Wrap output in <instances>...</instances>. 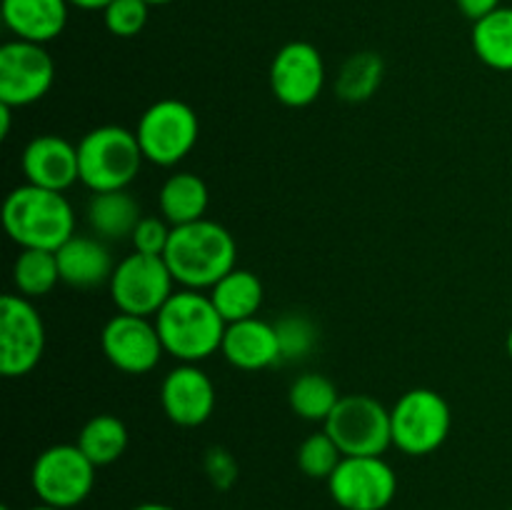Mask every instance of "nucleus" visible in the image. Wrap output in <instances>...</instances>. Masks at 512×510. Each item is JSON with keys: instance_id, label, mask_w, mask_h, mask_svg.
Listing matches in <instances>:
<instances>
[{"instance_id": "18", "label": "nucleus", "mask_w": 512, "mask_h": 510, "mask_svg": "<svg viewBox=\"0 0 512 510\" xmlns=\"http://www.w3.org/2000/svg\"><path fill=\"white\" fill-rule=\"evenodd\" d=\"M60 268V283L78 290L108 285L115 263L105 240L90 235H73L63 248L55 250Z\"/></svg>"}, {"instance_id": "40", "label": "nucleus", "mask_w": 512, "mask_h": 510, "mask_svg": "<svg viewBox=\"0 0 512 510\" xmlns=\"http://www.w3.org/2000/svg\"><path fill=\"white\" fill-rule=\"evenodd\" d=\"M0 510H10V508H8V505H3V508H0Z\"/></svg>"}, {"instance_id": "19", "label": "nucleus", "mask_w": 512, "mask_h": 510, "mask_svg": "<svg viewBox=\"0 0 512 510\" xmlns=\"http://www.w3.org/2000/svg\"><path fill=\"white\" fill-rule=\"evenodd\" d=\"M68 0H3V23L18 40L50 43L68 25Z\"/></svg>"}, {"instance_id": "34", "label": "nucleus", "mask_w": 512, "mask_h": 510, "mask_svg": "<svg viewBox=\"0 0 512 510\" xmlns=\"http://www.w3.org/2000/svg\"><path fill=\"white\" fill-rule=\"evenodd\" d=\"M13 110L10 105L0 103V138H8L10 135V120H13Z\"/></svg>"}, {"instance_id": "4", "label": "nucleus", "mask_w": 512, "mask_h": 510, "mask_svg": "<svg viewBox=\"0 0 512 510\" xmlns=\"http://www.w3.org/2000/svg\"><path fill=\"white\" fill-rule=\"evenodd\" d=\"M143 160L135 130L120 125H100L78 143L80 183L93 193L125 190L138 178Z\"/></svg>"}, {"instance_id": "6", "label": "nucleus", "mask_w": 512, "mask_h": 510, "mask_svg": "<svg viewBox=\"0 0 512 510\" xmlns=\"http://www.w3.org/2000/svg\"><path fill=\"white\" fill-rule=\"evenodd\" d=\"M345 458L383 455L393 445L390 410L378 398L365 393L343 395L323 423Z\"/></svg>"}, {"instance_id": "36", "label": "nucleus", "mask_w": 512, "mask_h": 510, "mask_svg": "<svg viewBox=\"0 0 512 510\" xmlns=\"http://www.w3.org/2000/svg\"><path fill=\"white\" fill-rule=\"evenodd\" d=\"M130 510H175V508H170V505H163V503H140Z\"/></svg>"}, {"instance_id": "10", "label": "nucleus", "mask_w": 512, "mask_h": 510, "mask_svg": "<svg viewBox=\"0 0 512 510\" xmlns=\"http://www.w3.org/2000/svg\"><path fill=\"white\" fill-rule=\"evenodd\" d=\"M45 353V323L33 300L8 293L0 300V373L23 378L33 373Z\"/></svg>"}, {"instance_id": "3", "label": "nucleus", "mask_w": 512, "mask_h": 510, "mask_svg": "<svg viewBox=\"0 0 512 510\" xmlns=\"http://www.w3.org/2000/svg\"><path fill=\"white\" fill-rule=\"evenodd\" d=\"M3 228L20 250H58L75 235V210L63 193L18 185L5 195Z\"/></svg>"}, {"instance_id": "38", "label": "nucleus", "mask_w": 512, "mask_h": 510, "mask_svg": "<svg viewBox=\"0 0 512 510\" xmlns=\"http://www.w3.org/2000/svg\"><path fill=\"white\" fill-rule=\"evenodd\" d=\"M508 355H510V360H512V328H510V333H508Z\"/></svg>"}, {"instance_id": "20", "label": "nucleus", "mask_w": 512, "mask_h": 510, "mask_svg": "<svg viewBox=\"0 0 512 510\" xmlns=\"http://www.w3.org/2000/svg\"><path fill=\"white\" fill-rule=\"evenodd\" d=\"M140 205L128 190L93 193L88 203V225L100 240H123L140 223Z\"/></svg>"}, {"instance_id": "28", "label": "nucleus", "mask_w": 512, "mask_h": 510, "mask_svg": "<svg viewBox=\"0 0 512 510\" xmlns=\"http://www.w3.org/2000/svg\"><path fill=\"white\" fill-rule=\"evenodd\" d=\"M343 458L345 455L340 453V448L335 445V440L330 438L325 430L308 435V438L300 443L298 455H295L300 473L308 475V478H313V480H328L330 475L335 473V468H338L340 460Z\"/></svg>"}, {"instance_id": "35", "label": "nucleus", "mask_w": 512, "mask_h": 510, "mask_svg": "<svg viewBox=\"0 0 512 510\" xmlns=\"http://www.w3.org/2000/svg\"><path fill=\"white\" fill-rule=\"evenodd\" d=\"M68 3L80 10H105L113 0H68Z\"/></svg>"}, {"instance_id": "26", "label": "nucleus", "mask_w": 512, "mask_h": 510, "mask_svg": "<svg viewBox=\"0 0 512 510\" xmlns=\"http://www.w3.org/2000/svg\"><path fill=\"white\" fill-rule=\"evenodd\" d=\"M385 75V63L373 50L350 55L335 78V93L345 103H365L380 88Z\"/></svg>"}, {"instance_id": "13", "label": "nucleus", "mask_w": 512, "mask_h": 510, "mask_svg": "<svg viewBox=\"0 0 512 510\" xmlns=\"http://www.w3.org/2000/svg\"><path fill=\"white\" fill-rule=\"evenodd\" d=\"M325 85V60L313 43L293 40L270 63V90L285 108H308Z\"/></svg>"}, {"instance_id": "39", "label": "nucleus", "mask_w": 512, "mask_h": 510, "mask_svg": "<svg viewBox=\"0 0 512 510\" xmlns=\"http://www.w3.org/2000/svg\"><path fill=\"white\" fill-rule=\"evenodd\" d=\"M30 510H58V508H50V505L40 503V505H35V508H30Z\"/></svg>"}, {"instance_id": "15", "label": "nucleus", "mask_w": 512, "mask_h": 510, "mask_svg": "<svg viewBox=\"0 0 512 510\" xmlns=\"http://www.w3.org/2000/svg\"><path fill=\"white\" fill-rule=\"evenodd\" d=\"M160 405L170 423L198 428L215 410V385L198 363H180L160 383Z\"/></svg>"}, {"instance_id": "33", "label": "nucleus", "mask_w": 512, "mask_h": 510, "mask_svg": "<svg viewBox=\"0 0 512 510\" xmlns=\"http://www.w3.org/2000/svg\"><path fill=\"white\" fill-rule=\"evenodd\" d=\"M455 3H458L460 13H463L465 18H470L473 23H478V20H483L485 15L495 13L503 0H455Z\"/></svg>"}, {"instance_id": "7", "label": "nucleus", "mask_w": 512, "mask_h": 510, "mask_svg": "<svg viewBox=\"0 0 512 510\" xmlns=\"http://www.w3.org/2000/svg\"><path fill=\"white\" fill-rule=\"evenodd\" d=\"M135 135L148 163L173 168L198 143L200 120L183 100L163 98L140 115Z\"/></svg>"}, {"instance_id": "37", "label": "nucleus", "mask_w": 512, "mask_h": 510, "mask_svg": "<svg viewBox=\"0 0 512 510\" xmlns=\"http://www.w3.org/2000/svg\"><path fill=\"white\" fill-rule=\"evenodd\" d=\"M145 3H148V5H168V3H173V0H145Z\"/></svg>"}, {"instance_id": "8", "label": "nucleus", "mask_w": 512, "mask_h": 510, "mask_svg": "<svg viewBox=\"0 0 512 510\" xmlns=\"http://www.w3.org/2000/svg\"><path fill=\"white\" fill-rule=\"evenodd\" d=\"M30 485L43 505L70 510L83 503L95 485V465L78 443L45 448L30 470Z\"/></svg>"}, {"instance_id": "9", "label": "nucleus", "mask_w": 512, "mask_h": 510, "mask_svg": "<svg viewBox=\"0 0 512 510\" xmlns=\"http://www.w3.org/2000/svg\"><path fill=\"white\" fill-rule=\"evenodd\" d=\"M173 285L175 278L163 255H145L133 250L120 263H115L108 290L118 313L155 318L175 293Z\"/></svg>"}, {"instance_id": "1", "label": "nucleus", "mask_w": 512, "mask_h": 510, "mask_svg": "<svg viewBox=\"0 0 512 510\" xmlns=\"http://www.w3.org/2000/svg\"><path fill=\"white\" fill-rule=\"evenodd\" d=\"M163 258L175 283L190 290H210L238 268V245L225 225L203 218L175 225Z\"/></svg>"}, {"instance_id": "24", "label": "nucleus", "mask_w": 512, "mask_h": 510, "mask_svg": "<svg viewBox=\"0 0 512 510\" xmlns=\"http://www.w3.org/2000/svg\"><path fill=\"white\" fill-rule=\"evenodd\" d=\"M75 443L88 455L95 468H105L123 458L125 448H128V428L118 415L100 413L80 428Z\"/></svg>"}, {"instance_id": "14", "label": "nucleus", "mask_w": 512, "mask_h": 510, "mask_svg": "<svg viewBox=\"0 0 512 510\" xmlns=\"http://www.w3.org/2000/svg\"><path fill=\"white\" fill-rule=\"evenodd\" d=\"M100 348L113 368L128 375L150 373L165 355L155 320L128 313L113 315L105 323L100 333Z\"/></svg>"}, {"instance_id": "11", "label": "nucleus", "mask_w": 512, "mask_h": 510, "mask_svg": "<svg viewBox=\"0 0 512 510\" xmlns=\"http://www.w3.org/2000/svg\"><path fill=\"white\" fill-rule=\"evenodd\" d=\"M328 490L343 510H385L398 493V475L380 455L343 458L328 478Z\"/></svg>"}, {"instance_id": "16", "label": "nucleus", "mask_w": 512, "mask_h": 510, "mask_svg": "<svg viewBox=\"0 0 512 510\" xmlns=\"http://www.w3.org/2000/svg\"><path fill=\"white\" fill-rule=\"evenodd\" d=\"M20 165H23L25 183H33L38 188L65 193L70 185L80 180L78 145L53 133L30 140L20 155Z\"/></svg>"}, {"instance_id": "12", "label": "nucleus", "mask_w": 512, "mask_h": 510, "mask_svg": "<svg viewBox=\"0 0 512 510\" xmlns=\"http://www.w3.org/2000/svg\"><path fill=\"white\" fill-rule=\"evenodd\" d=\"M55 80V63L45 45L10 40L0 48V103L25 108L48 95Z\"/></svg>"}, {"instance_id": "22", "label": "nucleus", "mask_w": 512, "mask_h": 510, "mask_svg": "<svg viewBox=\"0 0 512 510\" xmlns=\"http://www.w3.org/2000/svg\"><path fill=\"white\" fill-rule=\"evenodd\" d=\"M158 203L160 213L173 228L175 225L195 223V220H203L205 210H208V185L200 175L183 170V173H175L165 180L163 188H160Z\"/></svg>"}, {"instance_id": "29", "label": "nucleus", "mask_w": 512, "mask_h": 510, "mask_svg": "<svg viewBox=\"0 0 512 510\" xmlns=\"http://www.w3.org/2000/svg\"><path fill=\"white\" fill-rule=\"evenodd\" d=\"M280 340V353L283 360H300L305 355L313 353L315 343H318V328L313 320L305 318L300 313H288L275 323Z\"/></svg>"}, {"instance_id": "17", "label": "nucleus", "mask_w": 512, "mask_h": 510, "mask_svg": "<svg viewBox=\"0 0 512 510\" xmlns=\"http://www.w3.org/2000/svg\"><path fill=\"white\" fill-rule=\"evenodd\" d=\"M220 353L233 368L248 370V373L265 370L283 360L275 323H265L260 318L228 323Z\"/></svg>"}, {"instance_id": "30", "label": "nucleus", "mask_w": 512, "mask_h": 510, "mask_svg": "<svg viewBox=\"0 0 512 510\" xmlns=\"http://www.w3.org/2000/svg\"><path fill=\"white\" fill-rule=\"evenodd\" d=\"M148 13L150 5L145 0H113L103 10V20L115 38H135L148 23Z\"/></svg>"}, {"instance_id": "2", "label": "nucleus", "mask_w": 512, "mask_h": 510, "mask_svg": "<svg viewBox=\"0 0 512 510\" xmlns=\"http://www.w3.org/2000/svg\"><path fill=\"white\" fill-rule=\"evenodd\" d=\"M165 355L178 363H200L223 348L228 323L203 290H175L155 315Z\"/></svg>"}, {"instance_id": "25", "label": "nucleus", "mask_w": 512, "mask_h": 510, "mask_svg": "<svg viewBox=\"0 0 512 510\" xmlns=\"http://www.w3.org/2000/svg\"><path fill=\"white\" fill-rule=\"evenodd\" d=\"M340 398L343 395L338 393L333 380L320 373H303L288 390L290 410L308 423H325Z\"/></svg>"}, {"instance_id": "21", "label": "nucleus", "mask_w": 512, "mask_h": 510, "mask_svg": "<svg viewBox=\"0 0 512 510\" xmlns=\"http://www.w3.org/2000/svg\"><path fill=\"white\" fill-rule=\"evenodd\" d=\"M265 288L253 270L235 268L225 275L220 283L210 288V300L223 315L225 323H238V320L258 318V310L263 305Z\"/></svg>"}, {"instance_id": "5", "label": "nucleus", "mask_w": 512, "mask_h": 510, "mask_svg": "<svg viewBox=\"0 0 512 510\" xmlns=\"http://www.w3.org/2000/svg\"><path fill=\"white\" fill-rule=\"evenodd\" d=\"M453 413L438 390L413 388L390 408L393 445L405 455H430L448 440Z\"/></svg>"}, {"instance_id": "23", "label": "nucleus", "mask_w": 512, "mask_h": 510, "mask_svg": "<svg viewBox=\"0 0 512 510\" xmlns=\"http://www.w3.org/2000/svg\"><path fill=\"white\" fill-rule=\"evenodd\" d=\"M473 50L488 68L512 73V8L500 5L495 13L473 23Z\"/></svg>"}, {"instance_id": "27", "label": "nucleus", "mask_w": 512, "mask_h": 510, "mask_svg": "<svg viewBox=\"0 0 512 510\" xmlns=\"http://www.w3.org/2000/svg\"><path fill=\"white\" fill-rule=\"evenodd\" d=\"M60 283L58 255L53 250H20L13 263V285L20 295L35 300L48 295Z\"/></svg>"}, {"instance_id": "32", "label": "nucleus", "mask_w": 512, "mask_h": 510, "mask_svg": "<svg viewBox=\"0 0 512 510\" xmlns=\"http://www.w3.org/2000/svg\"><path fill=\"white\" fill-rule=\"evenodd\" d=\"M205 473L215 483V488H230L238 475V465H235L233 455L223 448H213L205 455Z\"/></svg>"}, {"instance_id": "31", "label": "nucleus", "mask_w": 512, "mask_h": 510, "mask_svg": "<svg viewBox=\"0 0 512 510\" xmlns=\"http://www.w3.org/2000/svg\"><path fill=\"white\" fill-rule=\"evenodd\" d=\"M170 233H173V225L168 220L158 218V215H143L138 228L130 235V243L138 253L163 255L165 248H168Z\"/></svg>"}]
</instances>
